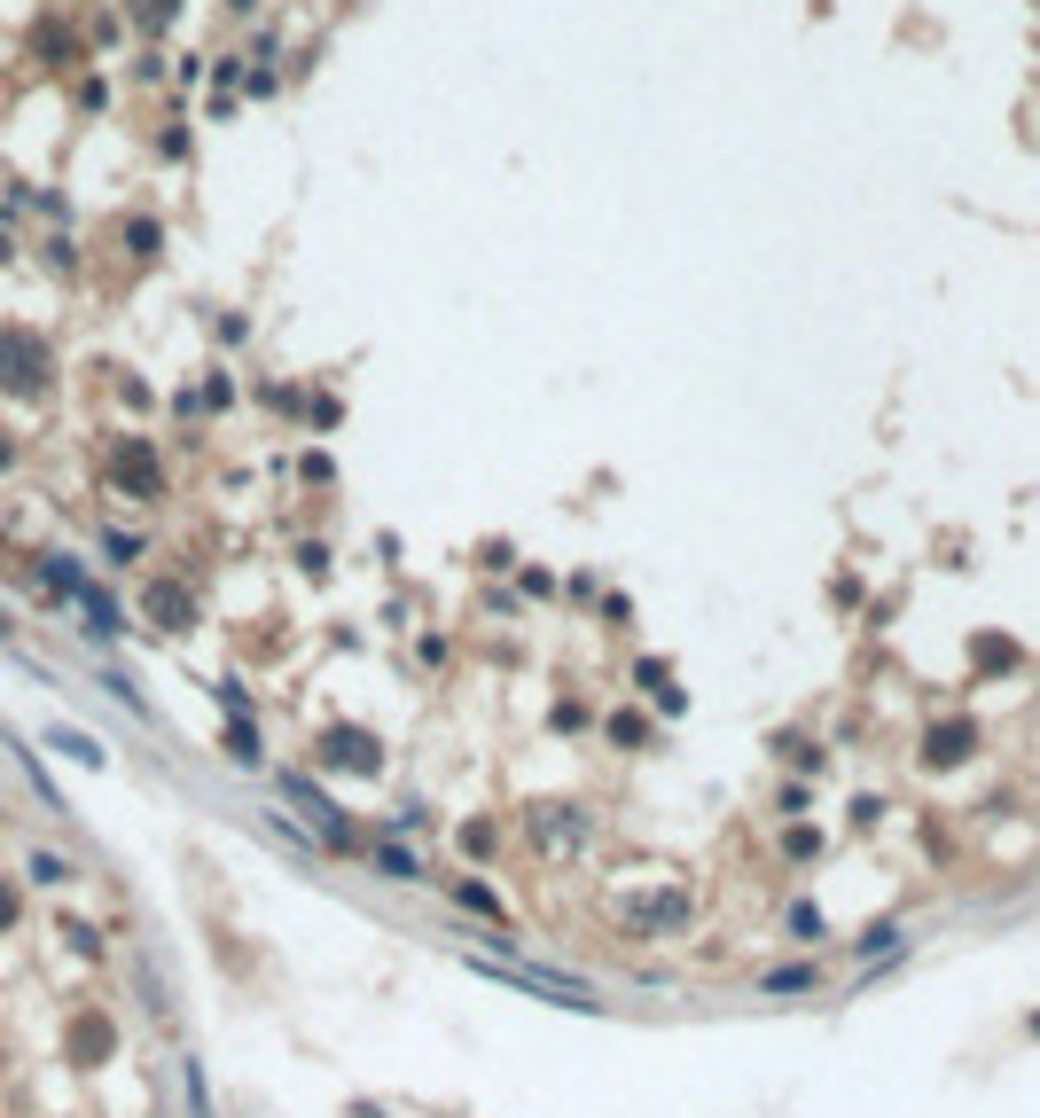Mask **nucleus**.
Segmentation results:
<instances>
[{"label":"nucleus","instance_id":"nucleus-4","mask_svg":"<svg viewBox=\"0 0 1040 1118\" xmlns=\"http://www.w3.org/2000/svg\"><path fill=\"white\" fill-rule=\"evenodd\" d=\"M78 611H86V634H95V642H118V634H126L118 602H110L103 587H78Z\"/></svg>","mask_w":1040,"mask_h":1118},{"label":"nucleus","instance_id":"nucleus-15","mask_svg":"<svg viewBox=\"0 0 1040 1118\" xmlns=\"http://www.w3.org/2000/svg\"><path fill=\"white\" fill-rule=\"evenodd\" d=\"M0 923H17V900H9V892H0Z\"/></svg>","mask_w":1040,"mask_h":1118},{"label":"nucleus","instance_id":"nucleus-9","mask_svg":"<svg viewBox=\"0 0 1040 1118\" xmlns=\"http://www.w3.org/2000/svg\"><path fill=\"white\" fill-rule=\"evenodd\" d=\"M227 759H235V766H258V759H267V751H258V735H250V720L227 728Z\"/></svg>","mask_w":1040,"mask_h":1118},{"label":"nucleus","instance_id":"nucleus-17","mask_svg":"<svg viewBox=\"0 0 1040 1118\" xmlns=\"http://www.w3.org/2000/svg\"><path fill=\"white\" fill-rule=\"evenodd\" d=\"M9 634H17V626H9V611H0V642H9Z\"/></svg>","mask_w":1040,"mask_h":1118},{"label":"nucleus","instance_id":"nucleus-2","mask_svg":"<svg viewBox=\"0 0 1040 1118\" xmlns=\"http://www.w3.org/2000/svg\"><path fill=\"white\" fill-rule=\"evenodd\" d=\"M282 798L313 814V829H321V845H336V852H353V829H344V821H336V806H329V798H321V791L305 783V774H282Z\"/></svg>","mask_w":1040,"mask_h":1118},{"label":"nucleus","instance_id":"nucleus-10","mask_svg":"<svg viewBox=\"0 0 1040 1118\" xmlns=\"http://www.w3.org/2000/svg\"><path fill=\"white\" fill-rule=\"evenodd\" d=\"M900 946H908V931H900V923H877L869 938H860V955H877V963H884V955H900Z\"/></svg>","mask_w":1040,"mask_h":1118},{"label":"nucleus","instance_id":"nucleus-13","mask_svg":"<svg viewBox=\"0 0 1040 1118\" xmlns=\"http://www.w3.org/2000/svg\"><path fill=\"white\" fill-rule=\"evenodd\" d=\"M32 877H40V884H71V860H63V852H32Z\"/></svg>","mask_w":1040,"mask_h":1118},{"label":"nucleus","instance_id":"nucleus-3","mask_svg":"<svg viewBox=\"0 0 1040 1118\" xmlns=\"http://www.w3.org/2000/svg\"><path fill=\"white\" fill-rule=\"evenodd\" d=\"M619 915L642 923V931H673L688 915V892H642V900H619Z\"/></svg>","mask_w":1040,"mask_h":1118},{"label":"nucleus","instance_id":"nucleus-11","mask_svg":"<svg viewBox=\"0 0 1040 1118\" xmlns=\"http://www.w3.org/2000/svg\"><path fill=\"white\" fill-rule=\"evenodd\" d=\"M118 477H126V485H141V493H149V485H157V462H149V454H141V447H126V454H118Z\"/></svg>","mask_w":1040,"mask_h":1118},{"label":"nucleus","instance_id":"nucleus-6","mask_svg":"<svg viewBox=\"0 0 1040 1118\" xmlns=\"http://www.w3.org/2000/svg\"><path fill=\"white\" fill-rule=\"evenodd\" d=\"M47 743H55V751H63V759H78V766H103V759H110V751H103V743H95V735H78V728H55V735H47Z\"/></svg>","mask_w":1040,"mask_h":1118},{"label":"nucleus","instance_id":"nucleus-8","mask_svg":"<svg viewBox=\"0 0 1040 1118\" xmlns=\"http://www.w3.org/2000/svg\"><path fill=\"white\" fill-rule=\"evenodd\" d=\"M759 986L766 993H814V963H783V970H766Z\"/></svg>","mask_w":1040,"mask_h":1118},{"label":"nucleus","instance_id":"nucleus-5","mask_svg":"<svg viewBox=\"0 0 1040 1118\" xmlns=\"http://www.w3.org/2000/svg\"><path fill=\"white\" fill-rule=\"evenodd\" d=\"M376 869H384L392 884H422V852H407V845H376Z\"/></svg>","mask_w":1040,"mask_h":1118},{"label":"nucleus","instance_id":"nucleus-12","mask_svg":"<svg viewBox=\"0 0 1040 1118\" xmlns=\"http://www.w3.org/2000/svg\"><path fill=\"white\" fill-rule=\"evenodd\" d=\"M149 611L181 626V619H189V594H181V587H149Z\"/></svg>","mask_w":1040,"mask_h":1118},{"label":"nucleus","instance_id":"nucleus-7","mask_svg":"<svg viewBox=\"0 0 1040 1118\" xmlns=\"http://www.w3.org/2000/svg\"><path fill=\"white\" fill-rule=\"evenodd\" d=\"M329 766H376V743L368 735H329Z\"/></svg>","mask_w":1040,"mask_h":1118},{"label":"nucleus","instance_id":"nucleus-1","mask_svg":"<svg viewBox=\"0 0 1040 1118\" xmlns=\"http://www.w3.org/2000/svg\"><path fill=\"white\" fill-rule=\"evenodd\" d=\"M478 963V955H470ZM485 978H501V986H516V993H540V1001H556V1009H579V1017H594L602 1001H594V986L587 978H564V970H516V963H478Z\"/></svg>","mask_w":1040,"mask_h":1118},{"label":"nucleus","instance_id":"nucleus-14","mask_svg":"<svg viewBox=\"0 0 1040 1118\" xmlns=\"http://www.w3.org/2000/svg\"><path fill=\"white\" fill-rule=\"evenodd\" d=\"M454 900H462V907H478V915H501V900H493L485 884H454Z\"/></svg>","mask_w":1040,"mask_h":1118},{"label":"nucleus","instance_id":"nucleus-16","mask_svg":"<svg viewBox=\"0 0 1040 1118\" xmlns=\"http://www.w3.org/2000/svg\"><path fill=\"white\" fill-rule=\"evenodd\" d=\"M353 1118H384V1110H376V1103H353Z\"/></svg>","mask_w":1040,"mask_h":1118},{"label":"nucleus","instance_id":"nucleus-18","mask_svg":"<svg viewBox=\"0 0 1040 1118\" xmlns=\"http://www.w3.org/2000/svg\"><path fill=\"white\" fill-rule=\"evenodd\" d=\"M1032 1032H1040V1017H1032Z\"/></svg>","mask_w":1040,"mask_h":1118}]
</instances>
